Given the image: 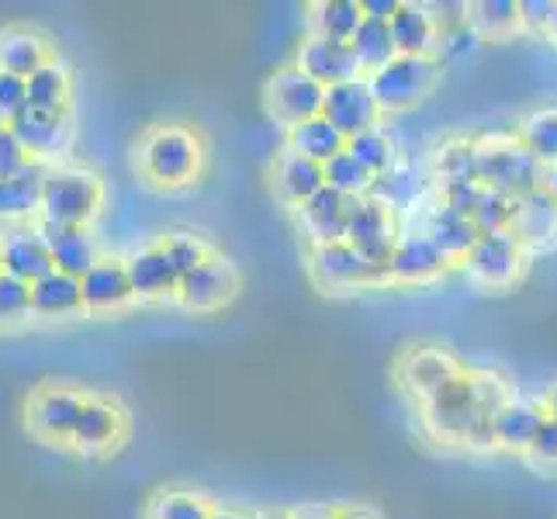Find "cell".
<instances>
[{
    "label": "cell",
    "mask_w": 557,
    "mask_h": 519,
    "mask_svg": "<svg viewBox=\"0 0 557 519\" xmlns=\"http://www.w3.org/2000/svg\"><path fill=\"white\" fill-rule=\"evenodd\" d=\"M419 409H422L426 430L440 440V444L471 447V450L492 447V416L485 412L482 398L474 392L471 371L444 384V388L430 395L426 401H419Z\"/></svg>",
    "instance_id": "6da1fadb"
},
{
    "label": "cell",
    "mask_w": 557,
    "mask_h": 519,
    "mask_svg": "<svg viewBox=\"0 0 557 519\" xmlns=\"http://www.w3.org/2000/svg\"><path fill=\"white\" fill-rule=\"evenodd\" d=\"M136 163L152 187H187L190 181H198L205 166V143L187 125H157L139 143Z\"/></svg>",
    "instance_id": "7a4b0ae2"
},
{
    "label": "cell",
    "mask_w": 557,
    "mask_h": 519,
    "mask_svg": "<svg viewBox=\"0 0 557 519\" xmlns=\"http://www.w3.org/2000/svg\"><path fill=\"white\" fill-rule=\"evenodd\" d=\"M104 205V184L94 170L60 163L46 170L42 198H38V219L55 225L90 228Z\"/></svg>",
    "instance_id": "3957f363"
},
{
    "label": "cell",
    "mask_w": 557,
    "mask_h": 519,
    "mask_svg": "<svg viewBox=\"0 0 557 519\" xmlns=\"http://www.w3.org/2000/svg\"><path fill=\"white\" fill-rule=\"evenodd\" d=\"M474 166L482 187L498 190L509 201H520L530 190L544 187L547 173L516 136H485L482 143H474Z\"/></svg>",
    "instance_id": "277c9868"
},
{
    "label": "cell",
    "mask_w": 557,
    "mask_h": 519,
    "mask_svg": "<svg viewBox=\"0 0 557 519\" xmlns=\"http://www.w3.org/2000/svg\"><path fill=\"white\" fill-rule=\"evenodd\" d=\"M440 76V60L436 55H395L388 66L377 73L363 76L374 94V104L381 114H395L416 108L422 98H430Z\"/></svg>",
    "instance_id": "5b68a950"
},
{
    "label": "cell",
    "mask_w": 557,
    "mask_h": 519,
    "mask_svg": "<svg viewBox=\"0 0 557 519\" xmlns=\"http://www.w3.org/2000/svg\"><path fill=\"white\" fill-rule=\"evenodd\" d=\"M363 260H371L374 267H384L388 271L392 249L398 243V228H395V215L388 205H381L377 198L363 195V198H350V215H347V239Z\"/></svg>",
    "instance_id": "8992f818"
},
{
    "label": "cell",
    "mask_w": 557,
    "mask_h": 519,
    "mask_svg": "<svg viewBox=\"0 0 557 519\" xmlns=\"http://www.w3.org/2000/svg\"><path fill=\"white\" fill-rule=\"evenodd\" d=\"M322 98H325V87L309 81V76H305L298 66L277 70L263 87L267 114H271L277 125H287V128H295V125L309 122V119H319Z\"/></svg>",
    "instance_id": "52a82bcc"
},
{
    "label": "cell",
    "mask_w": 557,
    "mask_h": 519,
    "mask_svg": "<svg viewBox=\"0 0 557 519\" xmlns=\"http://www.w3.org/2000/svg\"><path fill=\"white\" fill-rule=\"evenodd\" d=\"M465 271L474 284L482 287H512L527 271V249L512 239V233H492V236H478L471 246V254L460 260Z\"/></svg>",
    "instance_id": "ba28073f"
},
{
    "label": "cell",
    "mask_w": 557,
    "mask_h": 519,
    "mask_svg": "<svg viewBox=\"0 0 557 519\" xmlns=\"http://www.w3.org/2000/svg\"><path fill=\"white\" fill-rule=\"evenodd\" d=\"M312 281L325 292H350V287L384 284L388 271L363 260L350 243H325L312 246Z\"/></svg>",
    "instance_id": "9c48e42d"
},
{
    "label": "cell",
    "mask_w": 557,
    "mask_h": 519,
    "mask_svg": "<svg viewBox=\"0 0 557 519\" xmlns=\"http://www.w3.org/2000/svg\"><path fill=\"white\" fill-rule=\"evenodd\" d=\"M87 395L73 384H46L28 398V427L49 444H70Z\"/></svg>",
    "instance_id": "30bf717a"
},
{
    "label": "cell",
    "mask_w": 557,
    "mask_h": 519,
    "mask_svg": "<svg viewBox=\"0 0 557 519\" xmlns=\"http://www.w3.org/2000/svg\"><path fill=\"white\" fill-rule=\"evenodd\" d=\"M8 128L11 136L22 143V149L28 152V160L35 163H46V160H55L70 152V143H73V119L70 111H32V108H22L8 119Z\"/></svg>",
    "instance_id": "8fae6325"
},
{
    "label": "cell",
    "mask_w": 557,
    "mask_h": 519,
    "mask_svg": "<svg viewBox=\"0 0 557 519\" xmlns=\"http://www.w3.org/2000/svg\"><path fill=\"white\" fill-rule=\"evenodd\" d=\"M239 292V274L225 257L211 254L195 271H187L177 284V298L187 312H219Z\"/></svg>",
    "instance_id": "7c38bea8"
},
{
    "label": "cell",
    "mask_w": 557,
    "mask_h": 519,
    "mask_svg": "<svg viewBox=\"0 0 557 519\" xmlns=\"http://www.w3.org/2000/svg\"><path fill=\"white\" fill-rule=\"evenodd\" d=\"M0 267L14 281L35 284L38 277H46L52 267L49 246L38 233L35 219L32 222H4L0 225Z\"/></svg>",
    "instance_id": "4fadbf2b"
},
{
    "label": "cell",
    "mask_w": 557,
    "mask_h": 519,
    "mask_svg": "<svg viewBox=\"0 0 557 519\" xmlns=\"http://www.w3.org/2000/svg\"><path fill=\"white\" fill-rule=\"evenodd\" d=\"M322 119L330 122L343 139H354V136H360V132L377 128L381 111L374 104V94H371L368 81H363V76H357V81L325 87Z\"/></svg>",
    "instance_id": "5bb4252c"
},
{
    "label": "cell",
    "mask_w": 557,
    "mask_h": 519,
    "mask_svg": "<svg viewBox=\"0 0 557 519\" xmlns=\"http://www.w3.org/2000/svg\"><path fill=\"white\" fill-rule=\"evenodd\" d=\"M460 374H465L460 360L447 350H440V346H416L398 363V381L406 384V392L416 401H426Z\"/></svg>",
    "instance_id": "9a60e30c"
},
{
    "label": "cell",
    "mask_w": 557,
    "mask_h": 519,
    "mask_svg": "<svg viewBox=\"0 0 557 519\" xmlns=\"http://www.w3.org/2000/svg\"><path fill=\"white\" fill-rule=\"evenodd\" d=\"M125 412L114 398L104 395H87L81 419H76L73 436H70V447L76 450H87V454H98L114 447L119 440L125 436Z\"/></svg>",
    "instance_id": "2e32d148"
},
{
    "label": "cell",
    "mask_w": 557,
    "mask_h": 519,
    "mask_svg": "<svg viewBox=\"0 0 557 519\" xmlns=\"http://www.w3.org/2000/svg\"><path fill=\"white\" fill-rule=\"evenodd\" d=\"M295 66L319 87H336L360 76L350 42H330V38H315V35H309L301 42Z\"/></svg>",
    "instance_id": "e0dca14e"
},
{
    "label": "cell",
    "mask_w": 557,
    "mask_h": 519,
    "mask_svg": "<svg viewBox=\"0 0 557 519\" xmlns=\"http://www.w3.org/2000/svg\"><path fill=\"white\" fill-rule=\"evenodd\" d=\"M38 233H42L46 246H49V257L52 267L60 274H70L81 281L94 263H98V243H94L90 228H76V225H55V222H42L35 219Z\"/></svg>",
    "instance_id": "ac0fdd59"
},
{
    "label": "cell",
    "mask_w": 557,
    "mask_h": 519,
    "mask_svg": "<svg viewBox=\"0 0 557 519\" xmlns=\"http://www.w3.org/2000/svg\"><path fill=\"white\" fill-rule=\"evenodd\" d=\"M81 301L87 312H122L132 298V287H128V274H125V260H114V257H101L90 271L81 277Z\"/></svg>",
    "instance_id": "d6986e66"
},
{
    "label": "cell",
    "mask_w": 557,
    "mask_h": 519,
    "mask_svg": "<svg viewBox=\"0 0 557 519\" xmlns=\"http://www.w3.org/2000/svg\"><path fill=\"white\" fill-rule=\"evenodd\" d=\"M298 225L305 228V236L312 239V246L325 243H343L347 239V215H350V198L336 195L330 187H319L309 201H301L295 208Z\"/></svg>",
    "instance_id": "ffe728a7"
},
{
    "label": "cell",
    "mask_w": 557,
    "mask_h": 519,
    "mask_svg": "<svg viewBox=\"0 0 557 519\" xmlns=\"http://www.w3.org/2000/svg\"><path fill=\"white\" fill-rule=\"evenodd\" d=\"M512 239L523 249H541L557 239V201L544 187L530 190L527 198L512 205V222H509Z\"/></svg>",
    "instance_id": "44dd1931"
},
{
    "label": "cell",
    "mask_w": 557,
    "mask_h": 519,
    "mask_svg": "<svg viewBox=\"0 0 557 519\" xmlns=\"http://www.w3.org/2000/svg\"><path fill=\"white\" fill-rule=\"evenodd\" d=\"M450 267V260L440 254V249L422 236V233H409V236H398L395 249H392V260H388V281L398 284H422V281H433L440 277Z\"/></svg>",
    "instance_id": "7402d4cb"
},
{
    "label": "cell",
    "mask_w": 557,
    "mask_h": 519,
    "mask_svg": "<svg viewBox=\"0 0 557 519\" xmlns=\"http://www.w3.org/2000/svg\"><path fill=\"white\" fill-rule=\"evenodd\" d=\"M125 274H128V287L132 298L139 301H160V298H177V271L170 267V260L163 257L160 246H146L139 254H132L125 260Z\"/></svg>",
    "instance_id": "603a6c76"
},
{
    "label": "cell",
    "mask_w": 557,
    "mask_h": 519,
    "mask_svg": "<svg viewBox=\"0 0 557 519\" xmlns=\"http://www.w3.org/2000/svg\"><path fill=\"white\" fill-rule=\"evenodd\" d=\"M52 55V46L42 32L28 25H11L0 32V73H11L17 81H28L35 70H42Z\"/></svg>",
    "instance_id": "cb8c5ba5"
},
{
    "label": "cell",
    "mask_w": 557,
    "mask_h": 519,
    "mask_svg": "<svg viewBox=\"0 0 557 519\" xmlns=\"http://www.w3.org/2000/svg\"><path fill=\"white\" fill-rule=\"evenodd\" d=\"M388 32L398 55H433L440 42V28L430 14V4H398Z\"/></svg>",
    "instance_id": "d4e9b609"
},
{
    "label": "cell",
    "mask_w": 557,
    "mask_h": 519,
    "mask_svg": "<svg viewBox=\"0 0 557 519\" xmlns=\"http://www.w3.org/2000/svg\"><path fill=\"white\" fill-rule=\"evenodd\" d=\"M422 236H426L450 263H460L471 254V246L478 243V228L471 225L468 215H460V211L436 201V208L426 215V228H422Z\"/></svg>",
    "instance_id": "484cf974"
},
{
    "label": "cell",
    "mask_w": 557,
    "mask_h": 519,
    "mask_svg": "<svg viewBox=\"0 0 557 519\" xmlns=\"http://www.w3.org/2000/svg\"><path fill=\"white\" fill-rule=\"evenodd\" d=\"M271 184H274V195L284 205H292V208H298L301 201H309L319 187H325L322 184V166L298 157V152H292V149H284L281 157L274 160Z\"/></svg>",
    "instance_id": "4316f807"
},
{
    "label": "cell",
    "mask_w": 557,
    "mask_h": 519,
    "mask_svg": "<svg viewBox=\"0 0 557 519\" xmlns=\"http://www.w3.org/2000/svg\"><path fill=\"white\" fill-rule=\"evenodd\" d=\"M28 309L38 319H66L84 309L81 301V281L49 271L46 277H38L35 284H28Z\"/></svg>",
    "instance_id": "83f0119b"
},
{
    "label": "cell",
    "mask_w": 557,
    "mask_h": 519,
    "mask_svg": "<svg viewBox=\"0 0 557 519\" xmlns=\"http://www.w3.org/2000/svg\"><path fill=\"white\" fill-rule=\"evenodd\" d=\"M46 163H28L17 177L0 181V225L4 222H32L38 219V198H42Z\"/></svg>",
    "instance_id": "f1b7e54d"
},
{
    "label": "cell",
    "mask_w": 557,
    "mask_h": 519,
    "mask_svg": "<svg viewBox=\"0 0 557 519\" xmlns=\"http://www.w3.org/2000/svg\"><path fill=\"white\" fill-rule=\"evenodd\" d=\"M544 422V406H530V401H509V406L492 419V447L509 454H527L536 430Z\"/></svg>",
    "instance_id": "f546056e"
},
{
    "label": "cell",
    "mask_w": 557,
    "mask_h": 519,
    "mask_svg": "<svg viewBox=\"0 0 557 519\" xmlns=\"http://www.w3.org/2000/svg\"><path fill=\"white\" fill-rule=\"evenodd\" d=\"M284 149H292V152H298V157L322 166V163H330L333 157H339V152L347 149V139H343L339 132L319 114V119H309V122H301L295 128H287V146Z\"/></svg>",
    "instance_id": "4dcf8cb0"
},
{
    "label": "cell",
    "mask_w": 557,
    "mask_h": 519,
    "mask_svg": "<svg viewBox=\"0 0 557 519\" xmlns=\"http://www.w3.org/2000/svg\"><path fill=\"white\" fill-rule=\"evenodd\" d=\"M25 108L32 111H70V70L60 60H49L25 81Z\"/></svg>",
    "instance_id": "1f68e13d"
},
{
    "label": "cell",
    "mask_w": 557,
    "mask_h": 519,
    "mask_svg": "<svg viewBox=\"0 0 557 519\" xmlns=\"http://www.w3.org/2000/svg\"><path fill=\"white\" fill-rule=\"evenodd\" d=\"M350 49H354V60L360 66V76L377 73L381 66H388L395 55H398L388 25H384V22H371V17H363L360 28L354 32Z\"/></svg>",
    "instance_id": "d6a6232c"
},
{
    "label": "cell",
    "mask_w": 557,
    "mask_h": 519,
    "mask_svg": "<svg viewBox=\"0 0 557 519\" xmlns=\"http://www.w3.org/2000/svg\"><path fill=\"white\" fill-rule=\"evenodd\" d=\"M363 22L360 0H319L312 4V35L330 42H350Z\"/></svg>",
    "instance_id": "836d02e7"
},
{
    "label": "cell",
    "mask_w": 557,
    "mask_h": 519,
    "mask_svg": "<svg viewBox=\"0 0 557 519\" xmlns=\"http://www.w3.org/2000/svg\"><path fill=\"white\" fill-rule=\"evenodd\" d=\"M468 25L478 38H509L520 25V4L516 0H478L468 4Z\"/></svg>",
    "instance_id": "e575fe53"
},
{
    "label": "cell",
    "mask_w": 557,
    "mask_h": 519,
    "mask_svg": "<svg viewBox=\"0 0 557 519\" xmlns=\"http://www.w3.org/2000/svg\"><path fill=\"white\" fill-rule=\"evenodd\" d=\"M520 139L523 146H527V152L530 157L541 163L544 170H550V166H557V108H550V111H536V114H530V119L523 122V128H520Z\"/></svg>",
    "instance_id": "d590c367"
},
{
    "label": "cell",
    "mask_w": 557,
    "mask_h": 519,
    "mask_svg": "<svg viewBox=\"0 0 557 519\" xmlns=\"http://www.w3.org/2000/svg\"><path fill=\"white\" fill-rule=\"evenodd\" d=\"M347 152L360 163V170L371 173V177H381V173H388L398 163L395 143L384 136L381 128H368V132H360V136L347 139Z\"/></svg>",
    "instance_id": "8d00e7d4"
},
{
    "label": "cell",
    "mask_w": 557,
    "mask_h": 519,
    "mask_svg": "<svg viewBox=\"0 0 557 519\" xmlns=\"http://www.w3.org/2000/svg\"><path fill=\"white\" fill-rule=\"evenodd\" d=\"M322 184L330 190H336V195H343V198H363V195H371L374 177L368 170H360V163L350 157L347 149H343L339 157H333L330 163H322Z\"/></svg>",
    "instance_id": "74e56055"
},
{
    "label": "cell",
    "mask_w": 557,
    "mask_h": 519,
    "mask_svg": "<svg viewBox=\"0 0 557 519\" xmlns=\"http://www.w3.org/2000/svg\"><path fill=\"white\" fill-rule=\"evenodd\" d=\"M211 506L205 495L198 492H157L149 498V509L146 519H211Z\"/></svg>",
    "instance_id": "f35d334b"
},
{
    "label": "cell",
    "mask_w": 557,
    "mask_h": 519,
    "mask_svg": "<svg viewBox=\"0 0 557 519\" xmlns=\"http://www.w3.org/2000/svg\"><path fill=\"white\" fill-rule=\"evenodd\" d=\"M160 249H163V257L170 260V267L177 271V277H184L187 271H195L198 263H205L215 249H211L201 236H195V233H170L163 243H160Z\"/></svg>",
    "instance_id": "ab89813d"
},
{
    "label": "cell",
    "mask_w": 557,
    "mask_h": 519,
    "mask_svg": "<svg viewBox=\"0 0 557 519\" xmlns=\"http://www.w3.org/2000/svg\"><path fill=\"white\" fill-rule=\"evenodd\" d=\"M436 181L440 184H454V181H478V166H474V143L457 139L447 143L436 152Z\"/></svg>",
    "instance_id": "60d3db41"
},
{
    "label": "cell",
    "mask_w": 557,
    "mask_h": 519,
    "mask_svg": "<svg viewBox=\"0 0 557 519\" xmlns=\"http://www.w3.org/2000/svg\"><path fill=\"white\" fill-rule=\"evenodd\" d=\"M416 195H419V181L412 177L409 166H398V163L388 173L374 177V184H371V198H377L381 205H388L392 211L406 208Z\"/></svg>",
    "instance_id": "b9f144b4"
},
{
    "label": "cell",
    "mask_w": 557,
    "mask_h": 519,
    "mask_svg": "<svg viewBox=\"0 0 557 519\" xmlns=\"http://www.w3.org/2000/svg\"><path fill=\"white\" fill-rule=\"evenodd\" d=\"M512 205L516 201H509L506 195H498V190L485 187V195H482V201H478L474 215H471V225L478 228V236L506 233L509 222H512Z\"/></svg>",
    "instance_id": "7bdbcfd3"
},
{
    "label": "cell",
    "mask_w": 557,
    "mask_h": 519,
    "mask_svg": "<svg viewBox=\"0 0 557 519\" xmlns=\"http://www.w3.org/2000/svg\"><path fill=\"white\" fill-rule=\"evenodd\" d=\"M32 316L28 309V284L0 274V330H14Z\"/></svg>",
    "instance_id": "ee69618b"
},
{
    "label": "cell",
    "mask_w": 557,
    "mask_h": 519,
    "mask_svg": "<svg viewBox=\"0 0 557 519\" xmlns=\"http://www.w3.org/2000/svg\"><path fill=\"white\" fill-rule=\"evenodd\" d=\"M485 187L482 181H454V184H440V205H447L454 211H460V215H474L478 201H482Z\"/></svg>",
    "instance_id": "f6af8a7d"
},
{
    "label": "cell",
    "mask_w": 557,
    "mask_h": 519,
    "mask_svg": "<svg viewBox=\"0 0 557 519\" xmlns=\"http://www.w3.org/2000/svg\"><path fill=\"white\" fill-rule=\"evenodd\" d=\"M28 163H32L28 152L22 149V143L11 136V128H0V181L17 177V173H22Z\"/></svg>",
    "instance_id": "bcb514c9"
},
{
    "label": "cell",
    "mask_w": 557,
    "mask_h": 519,
    "mask_svg": "<svg viewBox=\"0 0 557 519\" xmlns=\"http://www.w3.org/2000/svg\"><path fill=\"white\" fill-rule=\"evenodd\" d=\"M482 38H478L474 32H471V25L465 22V25H454V28H444L440 32V42H436V49L444 52V60H457V55H468Z\"/></svg>",
    "instance_id": "7dc6e473"
},
{
    "label": "cell",
    "mask_w": 557,
    "mask_h": 519,
    "mask_svg": "<svg viewBox=\"0 0 557 519\" xmlns=\"http://www.w3.org/2000/svg\"><path fill=\"white\" fill-rule=\"evenodd\" d=\"M533 460H544V465H557V422L544 416L541 422V430H536L533 436V444L527 450Z\"/></svg>",
    "instance_id": "c3c4849f"
},
{
    "label": "cell",
    "mask_w": 557,
    "mask_h": 519,
    "mask_svg": "<svg viewBox=\"0 0 557 519\" xmlns=\"http://www.w3.org/2000/svg\"><path fill=\"white\" fill-rule=\"evenodd\" d=\"M554 0H520V25L530 32H550Z\"/></svg>",
    "instance_id": "681fc988"
},
{
    "label": "cell",
    "mask_w": 557,
    "mask_h": 519,
    "mask_svg": "<svg viewBox=\"0 0 557 519\" xmlns=\"http://www.w3.org/2000/svg\"><path fill=\"white\" fill-rule=\"evenodd\" d=\"M25 108V81H17L11 73H0V114L14 119Z\"/></svg>",
    "instance_id": "f907efd6"
},
{
    "label": "cell",
    "mask_w": 557,
    "mask_h": 519,
    "mask_svg": "<svg viewBox=\"0 0 557 519\" xmlns=\"http://www.w3.org/2000/svg\"><path fill=\"white\" fill-rule=\"evenodd\" d=\"M360 11L363 17H371V22H392V14L398 11V0H360Z\"/></svg>",
    "instance_id": "816d5d0a"
},
{
    "label": "cell",
    "mask_w": 557,
    "mask_h": 519,
    "mask_svg": "<svg viewBox=\"0 0 557 519\" xmlns=\"http://www.w3.org/2000/svg\"><path fill=\"white\" fill-rule=\"evenodd\" d=\"M292 519H336V509H325V506H305V509H295Z\"/></svg>",
    "instance_id": "f5cc1de1"
},
{
    "label": "cell",
    "mask_w": 557,
    "mask_h": 519,
    "mask_svg": "<svg viewBox=\"0 0 557 519\" xmlns=\"http://www.w3.org/2000/svg\"><path fill=\"white\" fill-rule=\"evenodd\" d=\"M211 519H257V516H249V512H243V509H228V506L219 509V506H215V509H211Z\"/></svg>",
    "instance_id": "db71d44e"
},
{
    "label": "cell",
    "mask_w": 557,
    "mask_h": 519,
    "mask_svg": "<svg viewBox=\"0 0 557 519\" xmlns=\"http://www.w3.org/2000/svg\"><path fill=\"white\" fill-rule=\"evenodd\" d=\"M544 416L557 422V384H554V388L547 392V398H544Z\"/></svg>",
    "instance_id": "11a10c76"
},
{
    "label": "cell",
    "mask_w": 557,
    "mask_h": 519,
    "mask_svg": "<svg viewBox=\"0 0 557 519\" xmlns=\"http://www.w3.org/2000/svg\"><path fill=\"white\" fill-rule=\"evenodd\" d=\"M544 190L557 201V166H550V170L544 173Z\"/></svg>",
    "instance_id": "9f6ffc18"
},
{
    "label": "cell",
    "mask_w": 557,
    "mask_h": 519,
    "mask_svg": "<svg viewBox=\"0 0 557 519\" xmlns=\"http://www.w3.org/2000/svg\"><path fill=\"white\" fill-rule=\"evenodd\" d=\"M336 519H374L368 509H336Z\"/></svg>",
    "instance_id": "6f0895ef"
},
{
    "label": "cell",
    "mask_w": 557,
    "mask_h": 519,
    "mask_svg": "<svg viewBox=\"0 0 557 519\" xmlns=\"http://www.w3.org/2000/svg\"><path fill=\"white\" fill-rule=\"evenodd\" d=\"M257 519H292V512H260Z\"/></svg>",
    "instance_id": "680465c9"
},
{
    "label": "cell",
    "mask_w": 557,
    "mask_h": 519,
    "mask_svg": "<svg viewBox=\"0 0 557 519\" xmlns=\"http://www.w3.org/2000/svg\"><path fill=\"white\" fill-rule=\"evenodd\" d=\"M0 128H8V119H4V114H0Z\"/></svg>",
    "instance_id": "91938a15"
},
{
    "label": "cell",
    "mask_w": 557,
    "mask_h": 519,
    "mask_svg": "<svg viewBox=\"0 0 557 519\" xmlns=\"http://www.w3.org/2000/svg\"><path fill=\"white\" fill-rule=\"evenodd\" d=\"M0 274H4V267H0Z\"/></svg>",
    "instance_id": "94428289"
}]
</instances>
